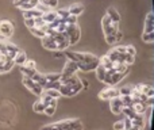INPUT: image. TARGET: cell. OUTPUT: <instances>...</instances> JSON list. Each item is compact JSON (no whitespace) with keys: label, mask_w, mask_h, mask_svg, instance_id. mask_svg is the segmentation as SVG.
I'll return each instance as SVG.
<instances>
[{"label":"cell","mask_w":154,"mask_h":130,"mask_svg":"<svg viewBox=\"0 0 154 130\" xmlns=\"http://www.w3.org/2000/svg\"><path fill=\"white\" fill-rule=\"evenodd\" d=\"M101 29L104 33V38L108 45H114L116 43V34L120 31L119 30V23H114L107 15L101 18Z\"/></svg>","instance_id":"cell-1"},{"label":"cell","mask_w":154,"mask_h":130,"mask_svg":"<svg viewBox=\"0 0 154 130\" xmlns=\"http://www.w3.org/2000/svg\"><path fill=\"white\" fill-rule=\"evenodd\" d=\"M64 33L68 35V38H69L70 46L76 45V43L80 41V38H81V30H80V27L77 26V23L76 24H66V29H65Z\"/></svg>","instance_id":"cell-2"},{"label":"cell","mask_w":154,"mask_h":130,"mask_svg":"<svg viewBox=\"0 0 154 130\" xmlns=\"http://www.w3.org/2000/svg\"><path fill=\"white\" fill-rule=\"evenodd\" d=\"M22 83H23L24 87H26L27 90L30 91V92L34 94L35 96H41L43 94V88L41 87L39 84H37V83H35L34 80L31 79V77H23Z\"/></svg>","instance_id":"cell-3"},{"label":"cell","mask_w":154,"mask_h":130,"mask_svg":"<svg viewBox=\"0 0 154 130\" xmlns=\"http://www.w3.org/2000/svg\"><path fill=\"white\" fill-rule=\"evenodd\" d=\"M60 130H82V123L79 119H66L57 122Z\"/></svg>","instance_id":"cell-4"},{"label":"cell","mask_w":154,"mask_h":130,"mask_svg":"<svg viewBox=\"0 0 154 130\" xmlns=\"http://www.w3.org/2000/svg\"><path fill=\"white\" fill-rule=\"evenodd\" d=\"M81 90H82V85L62 84L61 88H60V94H61V96H65V98H72V96H76Z\"/></svg>","instance_id":"cell-5"},{"label":"cell","mask_w":154,"mask_h":130,"mask_svg":"<svg viewBox=\"0 0 154 130\" xmlns=\"http://www.w3.org/2000/svg\"><path fill=\"white\" fill-rule=\"evenodd\" d=\"M14 34V24L10 21H0V37L3 40L11 38Z\"/></svg>","instance_id":"cell-6"},{"label":"cell","mask_w":154,"mask_h":130,"mask_svg":"<svg viewBox=\"0 0 154 130\" xmlns=\"http://www.w3.org/2000/svg\"><path fill=\"white\" fill-rule=\"evenodd\" d=\"M35 61H32V60H27L26 64L19 66L20 68V72L22 75H23V77H32L35 73H37V66H35Z\"/></svg>","instance_id":"cell-7"},{"label":"cell","mask_w":154,"mask_h":130,"mask_svg":"<svg viewBox=\"0 0 154 130\" xmlns=\"http://www.w3.org/2000/svg\"><path fill=\"white\" fill-rule=\"evenodd\" d=\"M119 96V90H116L115 87H108V88H104L103 91L99 92V98L101 100H111V99L116 98Z\"/></svg>","instance_id":"cell-8"},{"label":"cell","mask_w":154,"mask_h":130,"mask_svg":"<svg viewBox=\"0 0 154 130\" xmlns=\"http://www.w3.org/2000/svg\"><path fill=\"white\" fill-rule=\"evenodd\" d=\"M42 46L46 49V50L60 52L58 50V43H57V41L54 40L51 35H45V37L42 38Z\"/></svg>","instance_id":"cell-9"},{"label":"cell","mask_w":154,"mask_h":130,"mask_svg":"<svg viewBox=\"0 0 154 130\" xmlns=\"http://www.w3.org/2000/svg\"><path fill=\"white\" fill-rule=\"evenodd\" d=\"M77 71H79V69H77V64H76V62L69 61V60H68V62L64 66V71L61 72V79H66V77L73 76V75H76Z\"/></svg>","instance_id":"cell-10"},{"label":"cell","mask_w":154,"mask_h":130,"mask_svg":"<svg viewBox=\"0 0 154 130\" xmlns=\"http://www.w3.org/2000/svg\"><path fill=\"white\" fill-rule=\"evenodd\" d=\"M109 109H111V111L114 113L115 115L122 114L123 103H122L120 96H116V98H114V99H111V100H109Z\"/></svg>","instance_id":"cell-11"},{"label":"cell","mask_w":154,"mask_h":130,"mask_svg":"<svg viewBox=\"0 0 154 130\" xmlns=\"http://www.w3.org/2000/svg\"><path fill=\"white\" fill-rule=\"evenodd\" d=\"M19 52H20V49H19L16 45H14V43H10V42L4 43V54L10 60H14V57H15Z\"/></svg>","instance_id":"cell-12"},{"label":"cell","mask_w":154,"mask_h":130,"mask_svg":"<svg viewBox=\"0 0 154 130\" xmlns=\"http://www.w3.org/2000/svg\"><path fill=\"white\" fill-rule=\"evenodd\" d=\"M143 33H154V14L150 11L145 18V26H143Z\"/></svg>","instance_id":"cell-13"},{"label":"cell","mask_w":154,"mask_h":130,"mask_svg":"<svg viewBox=\"0 0 154 130\" xmlns=\"http://www.w3.org/2000/svg\"><path fill=\"white\" fill-rule=\"evenodd\" d=\"M68 10V12L70 14V15H73V16H79V15H81L82 14V11H84V5L81 4V3H73V4H70L69 7L66 8Z\"/></svg>","instance_id":"cell-14"},{"label":"cell","mask_w":154,"mask_h":130,"mask_svg":"<svg viewBox=\"0 0 154 130\" xmlns=\"http://www.w3.org/2000/svg\"><path fill=\"white\" fill-rule=\"evenodd\" d=\"M41 18L43 19V22H45L46 24H49L53 21H56V19L58 18V15H57L56 10H49V11H46V12H43V15L41 16Z\"/></svg>","instance_id":"cell-15"},{"label":"cell","mask_w":154,"mask_h":130,"mask_svg":"<svg viewBox=\"0 0 154 130\" xmlns=\"http://www.w3.org/2000/svg\"><path fill=\"white\" fill-rule=\"evenodd\" d=\"M43 15L42 11H39L38 8H32L29 11H23V18L24 19H35V18H41Z\"/></svg>","instance_id":"cell-16"},{"label":"cell","mask_w":154,"mask_h":130,"mask_svg":"<svg viewBox=\"0 0 154 130\" xmlns=\"http://www.w3.org/2000/svg\"><path fill=\"white\" fill-rule=\"evenodd\" d=\"M38 4H39V0H26L18 8H20L22 11H29V10H32V8H37Z\"/></svg>","instance_id":"cell-17"},{"label":"cell","mask_w":154,"mask_h":130,"mask_svg":"<svg viewBox=\"0 0 154 130\" xmlns=\"http://www.w3.org/2000/svg\"><path fill=\"white\" fill-rule=\"evenodd\" d=\"M27 60H29V59H27V54L24 53L23 50H20L15 57H14L12 61H14V65H19V66H22V65L26 64Z\"/></svg>","instance_id":"cell-18"},{"label":"cell","mask_w":154,"mask_h":130,"mask_svg":"<svg viewBox=\"0 0 154 130\" xmlns=\"http://www.w3.org/2000/svg\"><path fill=\"white\" fill-rule=\"evenodd\" d=\"M107 16H108L109 19H111L114 23H119L120 22V14L116 11V8H114V7H109L108 10H107V14H106Z\"/></svg>","instance_id":"cell-19"},{"label":"cell","mask_w":154,"mask_h":130,"mask_svg":"<svg viewBox=\"0 0 154 130\" xmlns=\"http://www.w3.org/2000/svg\"><path fill=\"white\" fill-rule=\"evenodd\" d=\"M133 109H134V111H135V114L143 115L145 113H146V110L150 109V107H147L146 103H142V102H137V103H134Z\"/></svg>","instance_id":"cell-20"},{"label":"cell","mask_w":154,"mask_h":130,"mask_svg":"<svg viewBox=\"0 0 154 130\" xmlns=\"http://www.w3.org/2000/svg\"><path fill=\"white\" fill-rule=\"evenodd\" d=\"M32 80H34L37 84H39L42 88H45V85L48 84V81H46V77H45V75H42V73H39V72H37V73L34 75V76L31 77Z\"/></svg>","instance_id":"cell-21"},{"label":"cell","mask_w":154,"mask_h":130,"mask_svg":"<svg viewBox=\"0 0 154 130\" xmlns=\"http://www.w3.org/2000/svg\"><path fill=\"white\" fill-rule=\"evenodd\" d=\"M95 71H96V77H97L99 81H104V79H106L107 72H108V71H107V69L104 68L103 65H100V64L97 65V68H96Z\"/></svg>","instance_id":"cell-22"},{"label":"cell","mask_w":154,"mask_h":130,"mask_svg":"<svg viewBox=\"0 0 154 130\" xmlns=\"http://www.w3.org/2000/svg\"><path fill=\"white\" fill-rule=\"evenodd\" d=\"M131 122H133V125H135V126H138L139 129H142L145 126V118H143V115L135 114V117L131 118Z\"/></svg>","instance_id":"cell-23"},{"label":"cell","mask_w":154,"mask_h":130,"mask_svg":"<svg viewBox=\"0 0 154 130\" xmlns=\"http://www.w3.org/2000/svg\"><path fill=\"white\" fill-rule=\"evenodd\" d=\"M39 3L49 10H56L57 5H58V0H39Z\"/></svg>","instance_id":"cell-24"},{"label":"cell","mask_w":154,"mask_h":130,"mask_svg":"<svg viewBox=\"0 0 154 130\" xmlns=\"http://www.w3.org/2000/svg\"><path fill=\"white\" fill-rule=\"evenodd\" d=\"M45 107L46 106L42 103V100H41V99H39V100H37L34 104H32V110H34L35 113H38V114H42V113L45 111Z\"/></svg>","instance_id":"cell-25"},{"label":"cell","mask_w":154,"mask_h":130,"mask_svg":"<svg viewBox=\"0 0 154 130\" xmlns=\"http://www.w3.org/2000/svg\"><path fill=\"white\" fill-rule=\"evenodd\" d=\"M46 81L48 83H54V81H60L61 80V73H48L45 75Z\"/></svg>","instance_id":"cell-26"},{"label":"cell","mask_w":154,"mask_h":130,"mask_svg":"<svg viewBox=\"0 0 154 130\" xmlns=\"http://www.w3.org/2000/svg\"><path fill=\"white\" fill-rule=\"evenodd\" d=\"M142 41L145 43H154V33H142Z\"/></svg>","instance_id":"cell-27"},{"label":"cell","mask_w":154,"mask_h":130,"mask_svg":"<svg viewBox=\"0 0 154 130\" xmlns=\"http://www.w3.org/2000/svg\"><path fill=\"white\" fill-rule=\"evenodd\" d=\"M43 92H45L46 95H49V96H51V98H54V99L61 98L60 90H51V88H48V90H43Z\"/></svg>","instance_id":"cell-28"},{"label":"cell","mask_w":154,"mask_h":130,"mask_svg":"<svg viewBox=\"0 0 154 130\" xmlns=\"http://www.w3.org/2000/svg\"><path fill=\"white\" fill-rule=\"evenodd\" d=\"M122 114H125V117L126 118H130V119L135 117V111H134L133 107H123Z\"/></svg>","instance_id":"cell-29"},{"label":"cell","mask_w":154,"mask_h":130,"mask_svg":"<svg viewBox=\"0 0 154 130\" xmlns=\"http://www.w3.org/2000/svg\"><path fill=\"white\" fill-rule=\"evenodd\" d=\"M120 99H122L123 107H133L134 106V100L131 96H120Z\"/></svg>","instance_id":"cell-30"},{"label":"cell","mask_w":154,"mask_h":130,"mask_svg":"<svg viewBox=\"0 0 154 130\" xmlns=\"http://www.w3.org/2000/svg\"><path fill=\"white\" fill-rule=\"evenodd\" d=\"M131 90H133V87H131V85L122 87L119 90V96H130L131 95Z\"/></svg>","instance_id":"cell-31"},{"label":"cell","mask_w":154,"mask_h":130,"mask_svg":"<svg viewBox=\"0 0 154 130\" xmlns=\"http://www.w3.org/2000/svg\"><path fill=\"white\" fill-rule=\"evenodd\" d=\"M57 110V106H51V104H49V106L45 107V111H43V114H46L48 117H53L54 113H56Z\"/></svg>","instance_id":"cell-32"},{"label":"cell","mask_w":154,"mask_h":130,"mask_svg":"<svg viewBox=\"0 0 154 130\" xmlns=\"http://www.w3.org/2000/svg\"><path fill=\"white\" fill-rule=\"evenodd\" d=\"M61 81H54V83H48V84L45 85V88L43 90H48V88H51V90H60L61 88Z\"/></svg>","instance_id":"cell-33"},{"label":"cell","mask_w":154,"mask_h":130,"mask_svg":"<svg viewBox=\"0 0 154 130\" xmlns=\"http://www.w3.org/2000/svg\"><path fill=\"white\" fill-rule=\"evenodd\" d=\"M24 24H26V27L27 29H34L35 27V21L34 19H24Z\"/></svg>","instance_id":"cell-34"},{"label":"cell","mask_w":154,"mask_h":130,"mask_svg":"<svg viewBox=\"0 0 154 130\" xmlns=\"http://www.w3.org/2000/svg\"><path fill=\"white\" fill-rule=\"evenodd\" d=\"M112 128L114 130H125V123H123V121H116Z\"/></svg>","instance_id":"cell-35"},{"label":"cell","mask_w":154,"mask_h":130,"mask_svg":"<svg viewBox=\"0 0 154 130\" xmlns=\"http://www.w3.org/2000/svg\"><path fill=\"white\" fill-rule=\"evenodd\" d=\"M126 53L131 54V56H135V54H137V49L134 48L133 45H127V46H126Z\"/></svg>","instance_id":"cell-36"},{"label":"cell","mask_w":154,"mask_h":130,"mask_svg":"<svg viewBox=\"0 0 154 130\" xmlns=\"http://www.w3.org/2000/svg\"><path fill=\"white\" fill-rule=\"evenodd\" d=\"M123 123H125V130H128L133 126V122H131L130 118H125V121H123Z\"/></svg>","instance_id":"cell-37"},{"label":"cell","mask_w":154,"mask_h":130,"mask_svg":"<svg viewBox=\"0 0 154 130\" xmlns=\"http://www.w3.org/2000/svg\"><path fill=\"white\" fill-rule=\"evenodd\" d=\"M4 62L5 61H2V60H0V75L5 73V72H4Z\"/></svg>","instance_id":"cell-38"},{"label":"cell","mask_w":154,"mask_h":130,"mask_svg":"<svg viewBox=\"0 0 154 130\" xmlns=\"http://www.w3.org/2000/svg\"><path fill=\"white\" fill-rule=\"evenodd\" d=\"M122 37H123V35H122V33H118V34H116V42H120V41H122Z\"/></svg>","instance_id":"cell-39"},{"label":"cell","mask_w":154,"mask_h":130,"mask_svg":"<svg viewBox=\"0 0 154 130\" xmlns=\"http://www.w3.org/2000/svg\"><path fill=\"white\" fill-rule=\"evenodd\" d=\"M54 57H56V59H61L62 53H61V52H54Z\"/></svg>","instance_id":"cell-40"},{"label":"cell","mask_w":154,"mask_h":130,"mask_svg":"<svg viewBox=\"0 0 154 130\" xmlns=\"http://www.w3.org/2000/svg\"><path fill=\"white\" fill-rule=\"evenodd\" d=\"M128 130H141V129H139V128H138V126L133 125V126H131V128H130V129H128Z\"/></svg>","instance_id":"cell-41"}]
</instances>
